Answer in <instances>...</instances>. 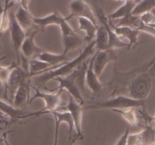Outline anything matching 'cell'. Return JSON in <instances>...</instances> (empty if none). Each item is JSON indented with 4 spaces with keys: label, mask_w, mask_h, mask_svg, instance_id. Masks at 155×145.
<instances>
[{
    "label": "cell",
    "mask_w": 155,
    "mask_h": 145,
    "mask_svg": "<svg viewBox=\"0 0 155 145\" xmlns=\"http://www.w3.org/2000/svg\"><path fill=\"white\" fill-rule=\"evenodd\" d=\"M87 66L88 63L84 61L69 75L65 76H58L54 79V80H56L59 82L58 87H57L56 89L58 91H62V92L66 89L68 94L71 95L81 105L85 104V101L80 93V89L77 87V84L83 86V84H84L83 79L85 77Z\"/></svg>",
    "instance_id": "6da1fadb"
},
{
    "label": "cell",
    "mask_w": 155,
    "mask_h": 145,
    "mask_svg": "<svg viewBox=\"0 0 155 145\" xmlns=\"http://www.w3.org/2000/svg\"><path fill=\"white\" fill-rule=\"evenodd\" d=\"M95 39H94L92 42L87 44L84 50L76 58L63 63L61 66H59L57 69H51V70L48 71V72H44V73H42V75L39 76L37 77L38 82L45 84V83L48 82L50 80L54 79V78L58 76H65L69 75L74 69H77L80 65H81L83 62L86 61V59L94 51V49L95 48Z\"/></svg>",
    "instance_id": "7a4b0ae2"
},
{
    "label": "cell",
    "mask_w": 155,
    "mask_h": 145,
    "mask_svg": "<svg viewBox=\"0 0 155 145\" xmlns=\"http://www.w3.org/2000/svg\"><path fill=\"white\" fill-rule=\"evenodd\" d=\"M154 75L155 69L145 66L129 83V96L134 99H146L152 89Z\"/></svg>",
    "instance_id": "3957f363"
},
{
    "label": "cell",
    "mask_w": 155,
    "mask_h": 145,
    "mask_svg": "<svg viewBox=\"0 0 155 145\" xmlns=\"http://www.w3.org/2000/svg\"><path fill=\"white\" fill-rule=\"evenodd\" d=\"M145 108V100L134 99L130 96L119 95L115 98L106 101H92L89 105L83 107L84 110L88 109H127V108Z\"/></svg>",
    "instance_id": "277c9868"
},
{
    "label": "cell",
    "mask_w": 155,
    "mask_h": 145,
    "mask_svg": "<svg viewBox=\"0 0 155 145\" xmlns=\"http://www.w3.org/2000/svg\"><path fill=\"white\" fill-rule=\"evenodd\" d=\"M31 89L34 90V95L30 97L29 103H31L36 98H41L45 102V107L36 113H32L27 114V117L33 116H39V115L43 114V113H49L51 111L54 110H59V108L63 104V101L61 98V95L62 91H58L57 93H46V92H41L39 89L35 88L34 86L31 85Z\"/></svg>",
    "instance_id": "5b68a950"
},
{
    "label": "cell",
    "mask_w": 155,
    "mask_h": 145,
    "mask_svg": "<svg viewBox=\"0 0 155 145\" xmlns=\"http://www.w3.org/2000/svg\"><path fill=\"white\" fill-rule=\"evenodd\" d=\"M33 22L37 27H39L44 31L45 27L48 25H58L60 27L62 36L71 35L77 33L68 24L66 18H64L58 12H53L43 18L33 17Z\"/></svg>",
    "instance_id": "8992f818"
},
{
    "label": "cell",
    "mask_w": 155,
    "mask_h": 145,
    "mask_svg": "<svg viewBox=\"0 0 155 145\" xmlns=\"http://www.w3.org/2000/svg\"><path fill=\"white\" fill-rule=\"evenodd\" d=\"M70 14L66 17L67 21L74 18H85L98 26V21L92 8L84 0H72L69 5Z\"/></svg>",
    "instance_id": "52a82bcc"
},
{
    "label": "cell",
    "mask_w": 155,
    "mask_h": 145,
    "mask_svg": "<svg viewBox=\"0 0 155 145\" xmlns=\"http://www.w3.org/2000/svg\"><path fill=\"white\" fill-rule=\"evenodd\" d=\"M8 15L9 22H10L9 23V30H10L11 39H12V45H13V48L17 55L16 63L17 64L19 65L20 61H21L20 49H21V45H22L24 39L27 36V34L17 21L15 16V13L13 11H11L10 13H8Z\"/></svg>",
    "instance_id": "ba28073f"
},
{
    "label": "cell",
    "mask_w": 155,
    "mask_h": 145,
    "mask_svg": "<svg viewBox=\"0 0 155 145\" xmlns=\"http://www.w3.org/2000/svg\"><path fill=\"white\" fill-rule=\"evenodd\" d=\"M95 15L98 19V21L101 23V24L105 27L106 30L107 31V35H108V46H107V49L114 50L115 48H124L127 47L128 48V44L124 42L116 33H114L111 27L109 25V20L107 17L104 14V11L101 8V5L98 4L95 5Z\"/></svg>",
    "instance_id": "9c48e42d"
},
{
    "label": "cell",
    "mask_w": 155,
    "mask_h": 145,
    "mask_svg": "<svg viewBox=\"0 0 155 145\" xmlns=\"http://www.w3.org/2000/svg\"><path fill=\"white\" fill-rule=\"evenodd\" d=\"M66 109L72 116L74 125V135L77 140H83L84 138L83 130H82V119H83V106L79 104L71 95H69L68 103L66 105ZM73 136V137H74Z\"/></svg>",
    "instance_id": "30bf717a"
},
{
    "label": "cell",
    "mask_w": 155,
    "mask_h": 145,
    "mask_svg": "<svg viewBox=\"0 0 155 145\" xmlns=\"http://www.w3.org/2000/svg\"><path fill=\"white\" fill-rule=\"evenodd\" d=\"M30 78H32V76L29 71L24 69L19 65H15L11 71L10 76H9L8 80L6 94L5 96L6 99H8V92L11 95V98L13 99L14 95H15L18 88L21 85V83H23Z\"/></svg>",
    "instance_id": "8fae6325"
},
{
    "label": "cell",
    "mask_w": 155,
    "mask_h": 145,
    "mask_svg": "<svg viewBox=\"0 0 155 145\" xmlns=\"http://www.w3.org/2000/svg\"><path fill=\"white\" fill-rule=\"evenodd\" d=\"M117 58L114 50L107 49L104 51H96L93 61V69L98 78H101L106 66Z\"/></svg>",
    "instance_id": "7c38bea8"
},
{
    "label": "cell",
    "mask_w": 155,
    "mask_h": 145,
    "mask_svg": "<svg viewBox=\"0 0 155 145\" xmlns=\"http://www.w3.org/2000/svg\"><path fill=\"white\" fill-rule=\"evenodd\" d=\"M109 25L121 39L122 38H125L129 41L128 48H127L128 49L133 45H136L139 44V35L141 32L139 30L129 27H124V26H117L114 24V23L110 20H109Z\"/></svg>",
    "instance_id": "4fadbf2b"
},
{
    "label": "cell",
    "mask_w": 155,
    "mask_h": 145,
    "mask_svg": "<svg viewBox=\"0 0 155 145\" xmlns=\"http://www.w3.org/2000/svg\"><path fill=\"white\" fill-rule=\"evenodd\" d=\"M39 31L40 30H34L30 35H27L24 39L20 51H21V54L26 58L30 59L36 57L37 54L44 51L42 48L36 45L34 41L35 36Z\"/></svg>",
    "instance_id": "5bb4252c"
},
{
    "label": "cell",
    "mask_w": 155,
    "mask_h": 145,
    "mask_svg": "<svg viewBox=\"0 0 155 145\" xmlns=\"http://www.w3.org/2000/svg\"><path fill=\"white\" fill-rule=\"evenodd\" d=\"M31 90V78L21 83L18 88L12 99V105L17 108H21L25 104H29L30 94Z\"/></svg>",
    "instance_id": "9a60e30c"
},
{
    "label": "cell",
    "mask_w": 155,
    "mask_h": 145,
    "mask_svg": "<svg viewBox=\"0 0 155 145\" xmlns=\"http://www.w3.org/2000/svg\"><path fill=\"white\" fill-rule=\"evenodd\" d=\"M95 58V54L92 57L89 62L88 63L86 68V73H85V81L88 88L92 91L93 93L99 92L102 89L103 85L100 82V79L97 76L93 69V61Z\"/></svg>",
    "instance_id": "2e32d148"
},
{
    "label": "cell",
    "mask_w": 155,
    "mask_h": 145,
    "mask_svg": "<svg viewBox=\"0 0 155 145\" xmlns=\"http://www.w3.org/2000/svg\"><path fill=\"white\" fill-rule=\"evenodd\" d=\"M15 18L23 30L25 32L28 31L36 24L33 22V17L29 9H25L22 6H20L15 13Z\"/></svg>",
    "instance_id": "e0dca14e"
},
{
    "label": "cell",
    "mask_w": 155,
    "mask_h": 145,
    "mask_svg": "<svg viewBox=\"0 0 155 145\" xmlns=\"http://www.w3.org/2000/svg\"><path fill=\"white\" fill-rule=\"evenodd\" d=\"M79 30L86 33V36L84 38V43H90L95 39L96 34L97 28L98 26H96L89 19L85 18H78Z\"/></svg>",
    "instance_id": "ac0fdd59"
},
{
    "label": "cell",
    "mask_w": 155,
    "mask_h": 145,
    "mask_svg": "<svg viewBox=\"0 0 155 145\" xmlns=\"http://www.w3.org/2000/svg\"><path fill=\"white\" fill-rule=\"evenodd\" d=\"M36 58L49 63L51 66H58L63 63L69 61L70 58L66 54L62 52L61 54H53L48 51H43L36 56Z\"/></svg>",
    "instance_id": "d6986e66"
},
{
    "label": "cell",
    "mask_w": 155,
    "mask_h": 145,
    "mask_svg": "<svg viewBox=\"0 0 155 145\" xmlns=\"http://www.w3.org/2000/svg\"><path fill=\"white\" fill-rule=\"evenodd\" d=\"M0 110L9 118L11 120H18L27 117L26 113H24L21 108H17L13 105L5 102L2 100H0Z\"/></svg>",
    "instance_id": "ffe728a7"
},
{
    "label": "cell",
    "mask_w": 155,
    "mask_h": 145,
    "mask_svg": "<svg viewBox=\"0 0 155 145\" xmlns=\"http://www.w3.org/2000/svg\"><path fill=\"white\" fill-rule=\"evenodd\" d=\"M62 42L64 45L63 53L68 54L71 51L75 50L84 43V39L77 33L62 36Z\"/></svg>",
    "instance_id": "44dd1931"
},
{
    "label": "cell",
    "mask_w": 155,
    "mask_h": 145,
    "mask_svg": "<svg viewBox=\"0 0 155 145\" xmlns=\"http://www.w3.org/2000/svg\"><path fill=\"white\" fill-rule=\"evenodd\" d=\"M139 1L140 0H125V3L118 8L115 11L110 14L107 18L110 21H114V20L120 19L127 15L130 14H132L135 6Z\"/></svg>",
    "instance_id": "7402d4cb"
},
{
    "label": "cell",
    "mask_w": 155,
    "mask_h": 145,
    "mask_svg": "<svg viewBox=\"0 0 155 145\" xmlns=\"http://www.w3.org/2000/svg\"><path fill=\"white\" fill-rule=\"evenodd\" d=\"M95 48L97 51H104L108 46V35L105 27L103 24L98 25L95 37Z\"/></svg>",
    "instance_id": "603a6c76"
},
{
    "label": "cell",
    "mask_w": 155,
    "mask_h": 145,
    "mask_svg": "<svg viewBox=\"0 0 155 145\" xmlns=\"http://www.w3.org/2000/svg\"><path fill=\"white\" fill-rule=\"evenodd\" d=\"M49 113H51L54 116V120L57 121L60 124L61 122H66L68 124V128H69L68 132H69L70 138H71L74 132V125L71 113L68 110L63 112L58 111V110H54V111H51Z\"/></svg>",
    "instance_id": "cb8c5ba5"
},
{
    "label": "cell",
    "mask_w": 155,
    "mask_h": 145,
    "mask_svg": "<svg viewBox=\"0 0 155 145\" xmlns=\"http://www.w3.org/2000/svg\"><path fill=\"white\" fill-rule=\"evenodd\" d=\"M140 145H152L155 143V128L145 123L143 129L138 132Z\"/></svg>",
    "instance_id": "d4e9b609"
},
{
    "label": "cell",
    "mask_w": 155,
    "mask_h": 145,
    "mask_svg": "<svg viewBox=\"0 0 155 145\" xmlns=\"http://www.w3.org/2000/svg\"><path fill=\"white\" fill-rule=\"evenodd\" d=\"M111 110L115 113H117L123 116L124 119L133 126H138L140 125L139 123V119L136 115V108L132 107V108L127 109H111Z\"/></svg>",
    "instance_id": "484cf974"
},
{
    "label": "cell",
    "mask_w": 155,
    "mask_h": 145,
    "mask_svg": "<svg viewBox=\"0 0 155 145\" xmlns=\"http://www.w3.org/2000/svg\"><path fill=\"white\" fill-rule=\"evenodd\" d=\"M154 8H155V0H140L133 8L132 14L140 16L144 13L150 11Z\"/></svg>",
    "instance_id": "4316f807"
},
{
    "label": "cell",
    "mask_w": 155,
    "mask_h": 145,
    "mask_svg": "<svg viewBox=\"0 0 155 145\" xmlns=\"http://www.w3.org/2000/svg\"><path fill=\"white\" fill-rule=\"evenodd\" d=\"M142 23V21L141 20L140 16L133 15L130 14L120 18L117 24H115V25L124 26V27H129L133 29H138Z\"/></svg>",
    "instance_id": "83f0119b"
},
{
    "label": "cell",
    "mask_w": 155,
    "mask_h": 145,
    "mask_svg": "<svg viewBox=\"0 0 155 145\" xmlns=\"http://www.w3.org/2000/svg\"><path fill=\"white\" fill-rule=\"evenodd\" d=\"M17 65L16 62H13L11 65L7 66H3L0 65V82L5 88V96L6 94V89H7V83L10 76L11 71L13 69L14 66Z\"/></svg>",
    "instance_id": "f1b7e54d"
},
{
    "label": "cell",
    "mask_w": 155,
    "mask_h": 145,
    "mask_svg": "<svg viewBox=\"0 0 155 145\" xmlns=\"http://www.w3.org/2000/svg\"><path fill=\"white\" fill-rule=\"evenodd\" d=\"M142 113V117L144 118L145 121V123L148 124L151 126H152L153 128H155V116H151L148 115V113H147L146 108H142V111H140Z\"/></svg>",
    "instance_id": "f546056e"
},
{
    "label": "cell",
    "mask_w": 155,
    "mask_h": 145,
    "mask_svg": "<svg viewBox=\"0 0 155 145\" xmlns=\"http://www.w3.org/2000/svg\"><path fill=\"white\" fill-rule=\"evenodd\" d=\"M60 125L61 124L59 123V122H58L57 121H55V136H54V145H58V128H59V126H60ZM70 139H71V140H70V143H68V145H71L73 143H74V142L77 140V137H74V136Z\"/></svg>",
    "instance_id": "4dcf8cb0"
},
{
    "label": "cell",
    "mask_w": 155,
    "mask_h": 145,
    "mask_svg": "<svg viewBox=\"0 0 155 145\" xmlns=\"http://www.w3.org/2000/svg\"><path fill=\"white\" fill-rule=\"evenodd\" d=\"M129 134H130V129H127V131L124 133L122 136L119 138L117 142L115 145H127V137H128Z\"/></svg>",
    "instance_id": "1f68e13d"
},
{
    "label": "cell",
    "mask_w": 155,
    "mask_h": 145,
    "mask_svg": "<svg viewBox=\"0 0 155 145\" xmlns=\"http://www.w3.org/2000/svg\"><path fill=\"white\" fill-rule=\"evenodd\" d=\"M2 141L4 142L5 145H11L10 143L8 140V137H7V132H3V135H2Z\"/></svg>",
    "instance_id": "d6a6232c"
},
{
    "label": "cell",
    "mask_w": 155,
    "mask_h": 145,
    "mask_svg": "<svg viewBox=\"0 0 155 145\" xmlns=\"http://www.w3.org/2000/svg\"><path fill=\"white\" fill-rule=\"evenodd\" d=\"M6 116L4 114V113H2V112L1 111V110H0V119H2V120H4V121H5V122H7V120H6Z\"/></svg>",
    "instance_id": "836d02e7"
},
{
    "label": "cell",
    "mask_w": 155,
    "mask_h": 145,
    "mask_svg": "<svg viewBox=\"0 0 155 145\" xmlns=\"http://www.w3.org/2000/svg\"><path fill=\"white\" fill-rule=\"evenodd\" d=\"M3 11H4V7H2V4L0 3V19H1V17H2V15ZM1 48H2V46H1V45H0V50H1Z\"/></svg>",
    "instance_id": "e575fe53"
},
{
    "label": "cell",
    "mask_w": 155,
    "mask_h": 145,
    "mask_svg": "<svg viewBox=\"0 0 155 145\" xmlns=\"http://www.w3.org/2000/svg\"><path fill=\"white\" fill-rule=\"evenodd\" d=\"M150 12H151V13L152 14L153 18H154V22H155V8H153L152 10L150 11ZM154 22H153V23H154Z\"/></svg>",
    "instance_id": "d590c367"
},
{
    "label": "cell",
    "mask_w": 155,
    "mask_h": 145,
    "mask_svg": "<svg viewBox=\"0 0 155 145\" xmlns=\"http://www.w3.org/2000/svg\"><path fill=\"white\" fill-rule=\"evenodd\" d=\"M6 122L5 121L2 120V119H0V122ZM2 135H3V132H2V131H0V140H2Z\"/></svg>",
    "instance_id": "8d00e7d4"
},
{
    "label": "cell",
    "mask_w": 155,
    "mask_h": 145,
    "mask_svg": "<svg viewBox=\"0 0 155 145\" xmlns=\"http://www.w3.org/2000/svg\"><path fill=\"white\" fill-rule=\"evenodd\" d=\"M147 25L150 26V27H153V28H154V29H155V22H154V23H151V24H147Z\"/></svg>",
    "instance_id": "74e56055"
},
{
    "label": "cell",
    "mask_w": 155,
    "mask_h": 145,
    "mask_svg": "<svg viewBox=\"0 0 155 145\" xmlns=\"http://www.w3.org/2000/svg\"><path fill=\"white\" fill-rule=\"evenodd\" d=\"M5 56H3V57H0V62H1L2 61V60H3V59H5Z\"/></svg>",
    "instance_id": "f35d334b"
},
{
    "label": "cell",
    "mask_w": 155,
    "mask_h": 145,
    "mask_svg": "<svg viewBox=\"0 0 155 145\" xmlns=\"http://www.w3.org/2000/svg\"><path fill=\"white\" fill-rule=\"evenodd\" d=\"M71 145H75V144H74V143H72V144H71Z\"/></svg>",
    "instance_id": "ab89813d"
},
{
    "label": "cell",
    "mask_w": 155,
    "mask_h": 145,
    "mask_svg": "<svg viewBox=\"0 0 155 145\" xmlns=\"http://www.w3.org/2000/svg\"><path fill=\"white\" fill-rule=\"evenodd\" d=\"M152 145H155V143H154V144H152Z\"/></svg>",
    "instance_id": "60d3db41"
}]
</instances>
